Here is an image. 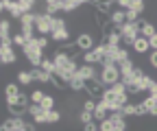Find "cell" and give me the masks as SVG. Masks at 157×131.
Segmentation results:
<instances>
[{
    "instance_id": "25",
    "label": "cell",
    "mask_w": 157,
    "mask_h": 131,
    "mask_svg": "<svg viewBox=\"0 0 157 131\" xmlns=\"http://www.w3.org/2000/svg\"><path fill=\"white\" fill-rule=\"evenodd\" d=\"M17 7L22 9V13H33V9H35V0H20Z\"/></svg>"
},
{
    "instance_id": "33",
    "label": "cell",
    "mask_w": 157,
    "mask_h": 131,
    "mask_svg": "<svg viewBox=\"0 0 157 131\" xmlns=\"http://www.w3.org/2000/svg\"><path fill=\"white\" fill-rule=\"evenodd\" d=\"M146 9V5L142 2V0H131V11H135V13H142Z\"/></svg>"
},
{
    "instance_id": "38",
    "label": "cell",
    "mask_w": 157,
    "mask_h": 131,
    "mask_svg": "<svg viewBox=\"0 0 157 131\" xmlns=\"http://www.w3.org/2000/svg\"><path fill=\"white\" fill-rule=\"evenodd\" d=\"M78 120H81L83 125H87V122H94V114H90V111H81V114H78Z\"/></svg>"
},
{
    "instance_id": "10",
    "label": "cell",
    "mask_w": 157,
    "mask_h": 131,
    "mask_svg": "<svg viewBox=\"0 0 157 131\" xmlns=\"http://www.w3.org/2000/svg\"><path fill=\"white\" fill-rule=\"evenodd\" d=\"M109 114H111V107H109L107 103H103V101H98L96 111H94V118H96L98 122H103V120H107V118H109Z\"/></svg>"
},
{
    "instance_id": "40",
    "label": "cell",
    "mask_w": 157,
    "mask_h": 131,
    "mask_svg": "<svg viewBox=\"0 0 157 131\" xmlns=\"http://www.w3.org/2000/svg\"><path fill=\"white\" fill-rule=\"evenodd\" d=\"M113 127H116V125L107 118V120H103L101 125H98V131H113Z\"/></svg>"
},
{
    "instance_id": "19",
    "label": "cell",
    "mask_w": 157,
    "mask_h": 131,
    "mask_svg": "<svg viewBox=\"0 0 157 131\" xmlns=\"http://www.w3.org/2000/svg\"><path fill=\"white\" fill-rule=\"evenodd\" d=\"M116 98H118V94H116V92H113L111 87H107V90H105V94H103V98H101V101H103V103H107V105H109V107L113 109V107H116Z\"/></svg>"
},
{
    "instance_id": "49",
    "label": "cell",
    "mask_w": 157,
    "mask_h": 131,
    "mask_svg": "<svg viewBox=\"0 0 157 131\" xmlns=\"http://www.w3.org/2000/svg\"><path fill=\"white\" fill-rule=\"evenodd\" d=\"M148 44H151V50H157V33L151 37V40H148Z\"/></svg>"
},
{
    "instance_id": "52",
    "label": "cell",
    "mask_w": 157,
    "mask_h": 131,
    "mask_svg": "<svg viewBox=\"0 0 157 131\" xmlns=\"http://www.w3.org/2000/svg\"><path fill=\"white\" fill-rule=\"evenodd\" d=\"M151 96H155V98H157V83L151 87Z\"/></svg>"
},
{
    "instance_id": "6",
    "label": "cell",
    "mask_w": 157,
    "mask_h": 131,
    "mask_svg": "<svg viewBox=\"0 0 157 131\" xmlns=\"http://www.w3.org/2000/svg\"><path fill=\"white\" fill-rule=\"evenodd\" d=\"M85 64H90V66H96V64H103V59H105V44H98L94 50H90V52H85Z\"/></svg>"
},
{
    "instance_id": "26",
    "label": "cell",
    "mask_w": 157,
    "mask_h": 131,
    "mask_svg": "<svg viewBox=\"0 0 157 131\" xmlns=\"http://www.w3.org/2000/svg\"><path fill=\"white\" fill-rule=\"evenodd\" d=\"M120 111H122V116H124V118H129V116H137V105H133V103H127V105H124Z\"/></svg>"
},
{
    "instance_id": "45",
    "label": "cell",
    "mask_w": 157,
    "mask_h": 131,
    "mask_svg": "<svg viewBox=\"0 0 157 131\" xmlns=\"http://www.w3.org/2000/svg\"><path fill=\"white\" fill-rule=\"evenodd\" d=\"M109 5H111V2H96V9L101 11V13H107V11H109Z\"/></svg>"
},
{
    "instance_id": "22",
    "label": "cell",
    "mask_w": 157,
    "mask_h": 131,
    "mask_svg": "<svg viewBox=\"0 0 157 131\" xmlns=\"http://www.w3.org/2000/svg\"><path fill=\"white\" fill-rule=\"evenodd\" d=\"M68 85H70V90H72V92H85V81L78 77V74H76V77H74Z\"/></svg>"
},
{
    "instance_id": "41",
    "label": "cell",
    "mask_w": 157,
    "mask_h": 131,
    "mask_svg": "<svg viewBox=\"0 0 157 131\" xmlns=\"http://www.w3.org/2000/svg\"><path fill=\"white\" fill-rule=\"evenodd\" d=\"M46 114H48V111H46V109H42L37 116H33V122H35V125H42V122H46Z\"/></svg>"
},
{
    "instance_id": "16",
    "label": "cell",
    "mask_w": 157,
    "mask_h": 131,
    "mask_svg": "<svg viewBox=\"0 0 157 131\" xmlns=\"http://www.w3.org/2000/svg\"><path fill=\"white\" fill-rule=\"evenodd\" d=\"M5 94H7V105H13V103H15V98H17V94H20L17 83H7Z\"/></svg>"
},
{
    "instance_id": "20",
    "label": "cell",
    "mask_w": 157,
    "mask_h": 131,
    "mask_svg": "<svg viewBox=\"0 0 157 131\" xmlns=\"http://www.w3.org/2000/svg\"><path fill=\"white\" fill-rule=\"evenodd\" d=\"M155 33H157V29H155V26H153V22H148V20H146V22L142 24V29H140V35H142V37H146V40H151Z\"/></svg>"
},
{
    "instance_id": "2",
    "label": "cell",
    "mask_w": 157,
    "mask_h": 131,
    "mask_svg": "<svg viewBox=\"0 0 157 131\" xmlns=\"http://www.w3.org/2000/svg\"><path fill=\"white\" fill-rule=\"evenodd\" d=\"M98 81H101L103 85H116L118 81H122V74L120 70H118V66H105L101 68V72H98Z\"/></svg>"
},
{
    "instance_id": "50",
    "label": "cell",
    "mask_w": 157,
    "mask_h": 131,
    "mask_svg": "<svg viewBox=\"0 0 157 131\" xmlns=\"http://www.w3.org/2000/svg\"><path fill=\"white\" fill-rule=\"evenodd\" d=\"M24 131H35V122H24Z\"/></svg>"
},
{
    "instance_id": "9",
    "label": "cell",
    "mask_w": 157,
    "mask_h": 131,
    "mask_svg": "<svg viewBox=\"0 0 157 131\" xmlns=\"http://www.w3.org/2000/svg\"><path fill=\"white\" fill-rule=\"evenodd\" d=\"M96 74H98V72H96V66L83 64L81 68H78V77H81L85 83H87V81H94V79H96Z\"/></svg>"
},
{
    "instance_id": "29",
    "label": "cell",
    "mask_w": 157,
    "mask_h": 131,
    "mask_svg": "<svg viewBox=\"0 0 157 131\" xmlns=\"http://www.w3.org/2000/svg\"><path fill=\"white\" fill-rule=\"evenodd\" d=\"M39 68H42L44 72H48V74H55V70H57V68H55V61H52V59H44Z\"/></svg>"
},
{
    "instance_id": "15",
    "label": "cell",
    "mask_w": 157,
    "mask_h": 131,
    "mask_svg": "<svg viewBox=\"0 0 157 131\" xmlns=\"http://www.w3.org/2000/svg\"><path fill=\"white\" fill-rule=\"evenodd\" d=\"M131 48H133V52H137V55H146V52H148V48H151V44H148L146 37H142V35H140V37H137V40L133 42V46H131Z\"/></svg>"
},
{
    "instance_id": "7",
    "label": "cell",
    "mask_w": 157,
    "mask_h": 131,
    "mask_svg": "<svg viewBox=\"0 0 157 131\" xmlns=\"http://www.w3.org/2000/svg\"><path fill=\"white\" fill-rule=\"evenodd\" d=\"M74 46H76L78 50H85V52L94 50L96 46H94V37H92V33H78L76 42H74Z\"/></svg>"
},
{
    "instance_id": "12",
    "label": "cell",
    "mask_w": 157,
    "mask_h": 131,
    "mask_svg": "<svg viewBox=\"0 0 157 131\" xmlns=\"http://www.w3.org/2000/svg\"><path fill=\"white\" fill-rule=\"evenodd\" d=\"M101 85H103V83H101V81H96V79H94V81H87V83H85V92H87L92 98H94V96H101V98H103L105 90H103Z\"/></svg>"
},
{
    "instance_id": "43",
    "label": "cell",
    "mask_w": 157,
    "mask_h": 131,
    "mask_svg": "<svg viewBox=\"0 0 157 131\" xmlns=\"http://www.w3.org/2000/svg\"><path fill=\"white\" fill-rule=\"evenodd\" d=\"M35 42H37V46L42 48V50H46V48H48V37H44V35L35 37Z\"/></svg>"
},
{
    "instance_id": "37",
    "label": "cell",
    "mask_w": 157,
    "mask_h": 131,
    "mask_svg": "<svg viewBox=\"0 0 157 131\" xmlns=\"http://www.w3.org/2000/svg\"><path fill=\"white\" fill-rule=\"evenodd\" d=\"M13 44H15V46H22V48H24V46L29 44V40H26V37H24L22 33H17V35H13Z\"/></svg>"
},
{
    "instance_id": "23",
    "label": "cell",
    "mask_w": 157,
    "mask_h": 131,
    "mask_svg": "<svg viewBox=\"0 0 157 131\" xmlns=\"http://www.w3.org/2000/svg\"><path fill=\"white\" fill-rule=\"evenodd\" d=\"M35 79H33V74H31V70H20L17 72V83H22V85H29V83H33Z\"/></svg>"
},
{
    "instance_id": "18",
    "label": "cell",
    "mask_w": 157,
    "mask_h": 131,
    "mask_svg": "<svg viewBox=\"0 0 157 131\" xmlns=\"http://www.w3.org/2000/svg\"><path fill=\"white\" fill-rule=\"evenodd\" d=\"M9 114H11V118H22L24 114H29V109L22 107V105H17V103H13V105H9Z\"/></svg>"
},
{
    "instance_id": "46",
    "label": "cell",
    "mask_w": 157,
    "mask_h": 131,
    "mask_svg": "<svg viewBox=\"0 0 157 131\" xmlns=\"http://www.w3.org/2000/svg\"><path fill=\"white\" fill-rule=\"evenodd\" d=\"M148 64H151V66L157 70V50H153V52L148 55Z\"/></svg>"
},
{
    "instance_id": "24",
    "label": "cell",
    "mask_w": 157,
    "mask_h": 131,
    "mask_svg": "<svg viewBox=\"0 0 157 131\" xmlns=\"http://www.w3.org/2000/svg\"><path fill=\"white\" fill-rule=\"evenodd\" d=\"M81 5H83L81 0H63V13H72V11H76Z\"/></svg>"
},
{
    "instance_id": "3",
    "label": "cell",
    "mask_w": 157,
    "mask_h": 131,
    "mask_svg": "<svg viewBox=\"0 0 157 131\" xmlns=\"http://www.w3.org/2000/svg\"><path fill=\"white\" fill-rule=\"evenodd\" d=\"M50 37H52L55 42H59V44H68L70 31H68V26H66V20L55 17V20H52V33H50Z\"/></svg>"
},
{
    "instance_id": "48",
    "label": "cell",
    "mask_w": 157,
    "mask_h": 131,
    "mask_svg": "<svg viewBox=\"0 0 157 131\" xmlns=\"http://www.w3.org/2000/svg\"><path fill=\"white\" fill-rule=\"evenodd\" d=\"M83 131H98V127H96V122H87V125H83Z\"/></svg>"
},
{
    "instance_id": "47",
    "label": "cell",
    "mask_w": 157,
    "mask_h": 131,
    "mask_svg": "<svg viewBox=\"0 0 157 131\" xmlns=\"http://www.w3.org/2000/svg\"><path fill=\"white\" fill-rule=\"evenodd\" d=\"M50 83H52L55 87H63V81H61V79H59V77H57V74H52V81H50Z\"/></svg>"
},
{
    "instance_id": "44",
    "label": "cell",
    "mask_w": 157,
    "mask_h": 131,
    "mask_svg": "<svg viewBox=\"0 0 157 131\" xmlns=\"http://www.w3.org/2000/svg\"><path fill=\"white\" fill-rule=\"evenodd\" d=\"M39 111H42V105H35V103L29 105V114H31V116H37Z\"/></svg>"
},
{
    "instance_id": "21",
    "label": "cell",
    "mask_w": 157,
    "mask_h": 131,
    "mask_svg": "<svg viewBox=\"0 0 157 131\" xmlns=\"http://www.w3.org/2000/svg\"><path fill=\"white\" fill-rule=\"evenodd\" d=\"M118 70H120L122 77H127V74H131V72L135 70V66H133V61H131V59H124V61L118 64Z\"/></svg>"
},
{
    "instance_id": "5",
    "label": "cell",
    "mask_w": 157,
    "mask_h": 131,
    "mask_svg": "<svg viewBox=\"0 0 157 131\" xmlns=\"http://www.w3.org/2000/svg\"><path fill=\"white\" fill-rule=\"evenodd\" d=\"M52 20H55V17H50L48 13H35V31L39 35L48 37L52 33Z\"/></svg>"
},
{
    "instance_id": "8",
    "label": "cell",
    "mask_w": 157,
    "mask_h": 131,
    "mask_svg": "<svg viewBox=\"0 0 157 131\" xmlns=\"http://www.w3.org/2000/svg\"><path fill=\"white\" fill-rule=\"evenodd\" d=\"M15 52H13V48H11V44H0V61H2L5 66L9 64H15Z\"/></svg>"
},
{
    "instance_id": "1",
    "label": "cell",
    "mask_w": 157,
    "mask_h": 131,
    "mask_svg": "<svg viewBox=\"0 0 157 131\" xmlns=\"http://www.w3.org/2000/svg\"><path fill=\"white\" fill-rule=\"evenodd\" d=\"M22 52H24V57H26L35 68H39V66H42V61L46 59V57H44V50L37 46V42H35V40H31V42L22 48Z\"/></svg>"
},
{
    "instance_id": "36",
    "label": "cell",
    "mask_w": 157,
    "mask_h": 131,
    "mask_svg": "<svg viewBox=\"0 0 157 131\" xmlns=\"http://www.w3.org/2000/svg\"><path fill=\"white\" fill-rule=\"evenodd\" d=\"M124 59H129V50H127V48H118V55H116V66L120 64V61H124Z\"/></svg>"
},
{
    "instance_id": "13",
    "label": "cell",
    "mask_w": 157,
    "mask_h": 131,
    "mask_svg": "<svg viewBox=\"0 0 157 131\" xmlns=\"http://www.w3.org/2000/svg\"><path fill=\"white\" fill-rule=\"evenodd\" d=\"M109 22L116 26V31L120 29L122 24H127V15H124V11L122 9H116V11H111V15H109Z\"/></svg>"
},
{
    "instance_id": "35",
    "label": "cell",
    "mask_w": 157,
    "mask_h": 131,
    "mask_svg": "<svg viewBox=\"0 0 157 131\" xmlns=\"http://www.w3.org/2000/svg\"><path fill=\"white\" fill-rule=\"evenodd\" d=\"M42 109H46V111H50V109H55V98L46 94V98L42 101Z\"/></svg>"
},
{
    "instance_id": "34",
    "label": "cell",
    "mask_w": 157,
    "mask_h": 131,
    "mask_svg": "<svg viewBox=\"0 0 157 131\" xmlns=\"http://www.w3.org/2000/svg\"><path fill=\"white\" fill-rule=\"evenodd\" d=\"M96 105H98V103H96L94 98H87V101L83 103V111H90V114H94V111H96Z\"/></svg>"
},
{
    "instance_id": "17",
    "label": "cell",
    "mask_w": 157,
    "mask_h": 131,
    "mask_svg": "<svg viewBox=\"0 0 157 131\" xmlns=\"http://www.w3.org/2000/svg\"><path fill=\"white\" fill-rule=\"evenodd\" d=\"M31 74H33V79H35V81H39V83H50V81H52V74L44 72L42 68H33V70H31Z\"/></svg>"
},
{
    "instance_id": "32",
    "label": "cell",
    "mask_w": 157,
    "mask_h": 131,
    "mask_svg": "<svg viewBox=\"0 0 157 131\" xmlns=\"http://www.w3.org/2000/svg\"><path fill=\"white\" fill-rule=\"evenodd\" d=\"M59 118H61V116H59V111H55V109H50L48 114H46V122H48V125H55V122H59Z\"/></svg>"
},
{
    "instance_id": "51",
    "label": "cell",
    "mask_w": 157,
    "mask_h": 131,
    "mask_svg": "<svg viewBox=\"0 0 157 131\" xmlns=\"http://www.w3.org/2000/svg\"><path fill=\"white\" fill-rule=\"evenodd\" d=\"M113 131H127V122H124V125H116Z\"/></svg>"
},
{
    "instance_id": "30",
    "label": "cell",
    "mask_w": 157,
    "mask_h": 131,
    "mask_svg": "<svg viewBox=\"0 0 157 131\" xmlns=\"http://www.w3.org/2000/svg\"><path fill=\"white\" fill-rule=\"evenodd\" d=\"M15 103L29 109V105H31V96H26V94H24V92H20V94H17V98H15Z\"/></svg>"
},
{
    "instance_id": "14",
    "label": "cell",
    "mask_w": 157,
    "mask_h": 131,
    "mask_svg": "<svg viewBox=\"0 0 157 131\" xmlns=\"http://www.w3.org/2000/svg\"><path fill=\"white\" fill-rule=\"evenodd\" d=\"M46 9H44V13H48L50 17H55V13L57 11H63V0H46Z\"/></svg>"
},
{
    "instance_id": "39",
    "label": "cell",
    "mask_w": 157,
    "mask_h": 131,
    "mask_svg": "<svg viewBox=\"0 0 157 131\" xmlns=\"http://www.w3.org/2000/svg\"><path fill=\"white\" fill-rule=\"evenodd\" d=\"M111 90L116 92V94H129V92H127V85H124L122 81H118L116 85H111Z\"/></svg>"
},
{
    "instance_id": "42",
    "label": "cell",
    "mask_w": 157,
    "mask_h": 131,
    "mask_svg": "<svg viewBox=\"0 0 157 131\" xmlns=\"http://www.w3.org/2000/svg\"><path fill=\"white\" fill-rule=\"evenodd\" d=\"M20 22H22V24H33V26H35V13H24Z\"/></svg>"
},
{
    "instance_id": "4",
    "label": "cell",
    "mask_w": 157,
    "mask_h": 131,
    "mask_svg": "<svg viewBox=\"0 0 157 131\" xmlns=\"http://www.w3.org/2000/svg\"><path fill=\"white\" fill-rule=\"evenodd\" d=\"M118 33L122 35V42H124V46H133V42L140 37V24H122L120 29H118Z\"/></svg>"
},
{
    "instance_id": "28",
    "label": "cell",
    "mask_w": 157,
    "mask_h": 131,
    "mask_svg": "<svg viewBox=\"0 0 157 131\" xmlns=\"http://www.w3.org/2000/svg\"><path fill=\"white\" fill-rule=\"evenodd\" d=\"M20 33H22V35L26 37L29 42H31V40H35V37H33V33H35V26H33V24H22V29H20Z\"/></svg>"
},
{
    "instance_id": "27",
    "label": "cell",
    "mask_w": 157,
    "mask_h": 131,
    "mask_svg": "<svg viewBox=\"0 0 157 131\" xmlns=\"http://www.w3.org/2000/svg\"><path fill=\"white\" fill-rule=\"evenodd\" d=\"M46 98V94L42 90H33L31 92V103H35V105H42V101Z\"/></svg>"
},
{
    "instance_id": "11",
    "label": "cell",
    "mask_w": 157,
    "mask_h": 131,
    "mask_svg": "<svg viewBox=\"0 0 157 131\" xmlns=\"http://www.w3.org/2000/svg\"><path fill=\"white\" fill-rule=\"evenodd\" d=\"M11 22L9 20H0V44H13V37L9 35Z\"/></svg>"
},
{
    "instance_id": "31",
    "label": "cell",
    "mask_w": 157,
    "mask_h": 131,
    "mask_svg": "<svg viewBox=\"0 0 157 131\" xmlns=\"http://www.w3.org/2000/svg\"><path fill=\"white\" fill-rule=\"evenodd\" d=\"M9 15H11V17H17V20H22V15H24V13H22V9H20V7H17V2H11V9H9Z\"/></svg>"
}]
</instances>
